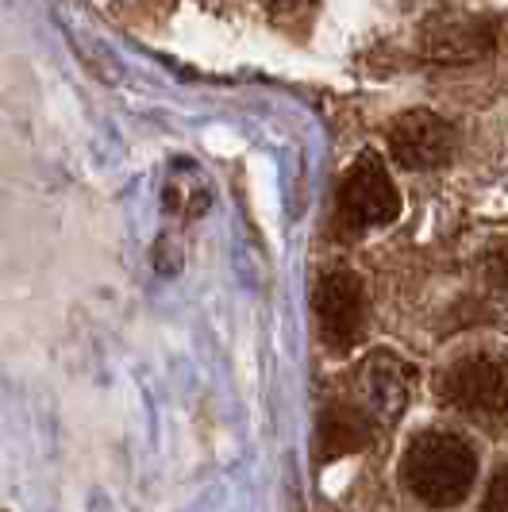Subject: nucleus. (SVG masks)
Returning <instances> with one entry per match:
<instances>
[{"mask_svg":"<svg viewBox=\"0 0 508 512\" xmlns=\"http://www.w3.org/2000/svg\"><path fill=\"white\" fill-rule=\"evenodd\" d=\"M458 147L455 128L435 116L428 108L405 112L393 128H389V151L405 170H435L443 162H451V154Z\"/></svg>","mask_w":508,"mask_h":512,"instance_id":"39448f33","label":"nucleus"},{"mask_svg":"<svg viewBox=\"0 0 508 512\" xmlns=\"http://www.w3.org/2000/svg\"><path fill=\"white\" fill-rule=\"evenodd\" d=\"M493 47V27L470 16H443L424 27V54L435 62H474Z\"/></svg>","mask_w":508,"mask_h":512,"instance_id":"0eeeda50","label":"nucleus"},{"mask_svg":"<svg viewBox=\"0 0 508 512\" xmlns=\"http://www.w3.org/2000/svg\"><path fill=\"white\" fill-rule=\"evenodd\" d=\"M397 208H401V197H397V185L389 178V170L374 154L358 158L343 178V189H339V216L351 228H381L397 216Z\"/></svg>","mask_w":508,"mask_h":512,"instance_id":"7ed1b4c3","label":"nucleus"},{"mask_svg":"<svg viewBox=\"0 0 508 512\" xmlns=\"http://www.w3.org/2000/svg\"><path fill=\"white\" fill-rule=\"evenodd\" d=\"M485 270H489V278H493V285L497 289H505L508 293V243H501L493 255L485 258Z\"/></svg>","mask_w":508,"mask_h":512,"instance_id":"9d476101","label":"nucleus"},{"mask_svg":"<svg viewBox=\"0 0 508 512\" xmlns=\"http://www.w3.org/2000/svg\"><path fill=\"white\" fill-rule=\"evenodd\" d=\"M358 382H362L366 412L378 416L381 424L397 420V416L408 409V397H412V370H408L405 359H397V355H389V351H378L374 359L362 366Z\"/></svg>","mask_w":508,"mask_h":512,"instance_id":"423d86ee","label":"nucleus"},{"mask_svg":"<svg viewBox=\"0 0 508 512\" xmlns=\"http://www.w3.org/2000/svg\"><path fill=\"white\" fill-rule=\"evenodd\" d=\"M439 393L466 416H508V359L466 355L443 374Z\"/></svg>","mask_w":508,"mask_h":512,"instance_id":"f03ea898","label":"nucleus"},{"mask_svg":"<svg viewBox=\"0 0 508 512\" xmlns=\"http://www.w3.org/2000/svg\"><path fill=\"white\" fill-rule=\"evenodd\" d=\"M482 512H508V466L493 474V482L485 489Z\"/></svg>","mask_w":508,"mask_h":512,"instance_id":"1a4fd4ad","label":"nucleus"},{"mask_svg":"<svg viewBox=\"0 0 508 512\" xmlns=\"http://www.w3.org/2000/svg\"><path fill=\"white\" fill-rule=\"evenodd\" d=\"M474 478H478V455L462 436L424 432L412 439L405 455V482L424 505L451 509L458 501H466Z\"/></svg>","mask_w":508,"mask_h":512,"instance_id":"f257e3e1","label":"nucleus"},{"mask_svg":"<svg viewBox=\"0 0 508 512\" xmlns=\"http://www.w3.org/2000/svg\"><path fill=\"white\" fill-rule=\"evenodd\" d=\"M316 320L335 351H347L366 328V289L351 270H328L316 285Z\"/></svg>","mask_w":508,"mask_h":512,"instance_id":"20e7f679","label":"nucleus"},{"mask_svg":"<svg viewBox=\"0 0 508 512\" xmlns=\"http://www.w3.org/2000/svg\"><path fill=\"white\" fill-rule=\"evenodd\" d=\"M370 443V412L355 409V405H335L320 416L316 428V455L320 462L347 459Z\"/></svg>","mask_w":508,"mask_h":512,"instance_id":"6e6552de","label":"nucleus"}]
</instances>
